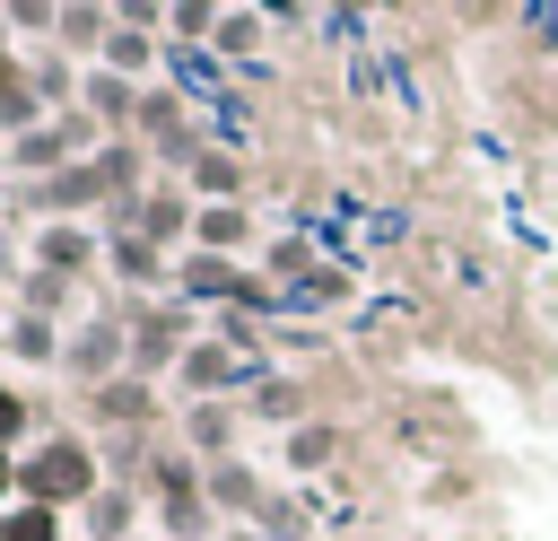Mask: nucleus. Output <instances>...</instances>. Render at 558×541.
<instances>
[{"instance_id":"nucleus-1","label":"nucleus","mask_w":558,"mask_h":541,"mask_svg":"<svg viewBox=\"0 0 558 541\" xmlns=\"http://www.w3.org/2000/svg\"><path fill=\"white\" fill-rule=\"evenodd\" d=\"M113 471H105V445L87 436V428H44L26 454H17V497L26 506H52V515H87V497L105 489Z\"/></svg>"},{"instance_id":"nucleus-2","label":"nucleus","mask_w":558,"mask_h":541,"mask_svg":"<svg viewBox=\"0 0 558 541\" xmlns=\"http://www.w3.org/2000/svg\"><path fill=\"white\" fill-rule=\"evenodd\" d=\"M131 375L148 384V375H174L183 358H192V340H201V305H183V297H131Z\"/></svg>"},{"instance_id":"nucleus-3","label":"nucleus","mask_w":558,"mask_h":541,"mask_svg":"<svg viewBox=\"0 0 558 541\" xmlns=\"http://www.w3.org/2000/svg\"><path fill=\"white\" fill-rule=\"evenodd\" d=\"M61 375H70L78 393L131 375V323H122V314H87V323L70 332V349H61Z\"/></svg>"},{"instance_id":"nucleus-4","label":"nucleus","mask_w":558,"mask_h":541,"mask_svg":"<svg viewBox=\"0 0 558 541\" xmlns=\"http://www.w3.org/2000/svg\"><path fill=\"white\" fill-rule=\"evenodd\" d=\"M157 61H166L157 9L122 0V26H113V44H105V61H96V70H113V79H131V87H157Z\"/></svg>"},{"instance_id":"nucleus-5","label":"nucleus","mask_w":558,"mask_h":541,"mask_svg":"<svg viewBox=\"0 0 558 541\" xmlns=\"http://www.w3.org/2000/svg\"><path fill=\"white\" fill-rule=\"evenodd\" d=\"M26 262H35V270H52V279H78V270H96V262H105V227L44 218V227L26 236Z\"/></svg>"},{"instance_id":"nucleus-6","label":"nucleus","mask_w":558,"mask_h":541,"mask_svg":"<svg viewBox=\"0 0 558 541\" xmlns=\"http://www.w3.org/2000/svg\"><path fill=\"white\" fill-rule=\"evenodd\" d=\"M105 270H113L131 297H174V262H166V244H148L140 227L105 236Z\"/></svg>"},{"instance_id":"nucleus-7","label":"nucleus","mask_w":558,"mask_h":541,"mask_svg":"<svg viewBox=\"0 0 558 541\" xmlns=\"http://www.w3.org/2000/svg\"><path fill=\"white\" fill-rule=\"evenodd\" d=\"M244 436V401H183V454L192 462H235Z\"/></svg>"},{"instance_id":"nucleus-8","label":"nucleus","mask_w":558,"mask_h":541,"mask_svg":"<svg viewBox=\"0 0 558 541\" xmlns=\"http://www.w3.org/2000/svg\"><path fill=\"white\" fill-rule=\"evenodd\" d=\"M87 175H96L105 209H131V201L148 192V148H140V140H105V148L87 157Z\"/></svg>"},{"instance_id":"nucleus-9","label":"nucleus","mask_w":558,"mask_h":541,"mask_svg":"<svg viewBox=\"0 0 558 541\" xmlns=\"http://www.w3.org/2000/svg\"><path fill=\"white\" fill-rule=\"evenodd\" d=\"M61 349H70V332H61L52 314L9 305V323H0V358H9V366H61Z\"/></svg>"},{"instance_id":"nucleus-10","label":"nucleus","mask_w":558,"mask_h":541,"mask_svg":"<svg viewBox=\"0 0 558 541\" xmlns=\"http://www.w3.org/2000/svg\"><path fill=\"white\" fill-rule=\"evenodd\" d=\"M201 471H209V506H218V515H235V524H262V506L279 497L244 454H235V462H201Z\"/></svg>"},{"instance_id":"nucleus-11","label":"nucleus","mask_w":558,"mask_h":541,"mask_svg":"<svg viewBox=\"0 0 558 541\" xmlns=\"http://www.w3.org/2000/svg\"><path fill=\"white\" fill-rule=\"evenodd\" d=\"M52 122V105H44V87H35V61L17 52V61H0V140H26V131H44Z\"/></svg>"},{"instance_id":"nucleus-12","label":"nucleus","mask_w":558,"mask_h":541,"mask_svg":"<svg viewBox=\"0 0 558 541\" xmlns=\"http://www.w3.org/2000/svg\"><path fill=\"white\" fill-rule=\"evenodd\" d=\"M148 419H157V393H148L140 375H113V384L87 393V436H96V428H131V436H140Z\"/></svg>"},{"instance_id":"nucleus-13","label":"nucleus","mask_w":558,"mask_h":541,"mask_svg":"<svg viewBox=\"0 0 558 541\" xmlns=\"http://www.w3.org/2000/svg\"><path fill=\"white\" fill-rule=\"evenodd\" d=\"M140 515H148V489H122V480H105V489L87 497L78 532H87V541H140Z\"/></svg>"},{"instance_id":"nucleus-14","label":"nucleus","mask_w":558,"mask_h":541,"mask_svg":"<svg viewBox=\"0 0 558 541\" xmlns=\"http://www.w3.org/2000/svg\"><path fill=\"white\" fill-rule=\"evenodd\" d=\"M140 96H148V87H131V79H113V70H87V79H78V113H96L113 140H131V122H140Z\"/></svg>"},{"instance_id":"nucleus-15","label":"nucleus","mask_w":558,"mask_h":541,"mask_svg":"<svg viewBox=\"0 0 558 541\" xmlns=\"http://www.w3.org/2000/svg\"><path fill=\"white\" fill-rule=\"evenodd\" d=\"M235 375H244V366H235V349H227L218 332H209V340H192V358L174 366V384H183L192 401H227V393H235Z\"/></svg>"},{"instance_id":"nucleus-16","label":"nucleus","mask_w":558,"mask_h":541,"mask_svg":"<svg viewBox=\"0 0 558 541\" xmlns=\"http://www.w3.org/2000/svg\"><path fill=\"white\" fill-rule=\"evenodd\" d=\"M244 244H253V218H244V201H201L192 253H209V262H235Z\"/></svg>"},{"instance_id":"nucleus-17","label":"nucleus","mask_w":558,"mask_h":541,"mask_svg":"<svg viewBox=\"0 0 558 541\" xmlns=\"http://www.w3.org/2000/svg\"><path fill=\"white\" fill-rule=\"evenodd\" d=\"M35 209H44V218H78V227H96V209H105V192H96V175H87V166H70V175H52V183H35Z\"/></svg>"},{"instance_id":"nucleus-18","label":"nucleus","mask_w":558,"mask_h":541,"mask_svg":"<svg viewBox=\"0 0 558 541\" xmlns=\"http://www.w3.org/2000/svg\"><path fill=\"white\" fill-rule=\"evenodd\" d=\"M183 192H192V201H244V157H235V148H201V157L183 166Z\"/></svg>"},{"instance_id":"nucleus-19","label":"nucleus","mask_w":558,"mask_h":541,"mask_svg":"<svg viewBox=\"0 0 558 541\" xmlns=\"http://www.w3.org/2000/svg\"><path fill=\"white\" fill-rule=\"evenodd\" d=\"M44 428H52V419H44V401H35L17 375H0V454H26Z\"/></svg>"},{"instance_id":"nucleus-20","label":"nucleus","mask_w":558,"mask_h":541,"mask_svg":"<svg viewBox=\"0 0 558 541\" xmlns=\"http://www.w3.org/2000/svg\"><path fill=\"white\" fill-rule=\"evenodd\" d=\"M331 454H340V428L305 419V428H288V445H279V471H288V480H314V471H331Z\"/></svg>"},{"instance_id":"nucleus-21","label":"nucleus","mask_w":558,"mask_h":541,"mask_svg":"<svg viewBox=\"0 0 558 541\" xmlns=\"http://www.w3.org/2000/svg\"><path fill=\"white\" fill-rule=\"evenodd\" d=\"M262 44H270V17H262V9H218V35H209L218 61H253Z\"/></svg>"},{"instance_id":"nucleus-22","label":"nucleus","mask_w":558,"mask_h":541,"mask_svg":"<svg viewBox=\"0 0 558 541\" xmlns=\"http://www.w3.org/2000/svg\"><path fill=\"white\" fill-rule=\"evenodd\" d=\"M0 541H70V515H52V506H26V497H17V506L0 515Z\"/></svg>"},{"instance_id":"nucleus-23","label":"nucleus","mask_w":558,"mask_h":541,"mask_svg":"<svg viewBox=\"0 0 558 541\" xmlns=\"http://www.w3.org/2000/svg\"><path fill=\"white\" fill-rule=\"evenodd\" d=\"M244 410H253V419H279V428H305V401H296V384H288V375H262Z\"/></svg>"},{"instance_id":"nucleus-24","label":"nucleus","mask_w":558,"mask_h":541,"mask_svg":"<svg viewBox=\"0 0 558 541\" xmlns=\"http://www.w3.org/2000/svg\"><path fill=\"white\" fill-rule=\"evenodd\" d=\"M157 35L201 44V35H218V9H209V0H174V9H157Z\"/></svg>"},{"instance_id":"nucleus-25","label":"nucleus","mask_w":558,"mask_h":541,"mask_svg":"<svg viewBox=\"0 0 558 541\" xmlns=\"http://www.w3.org/2000/svg\"><path fill=\"white\" fill-rule=\"evenodd\" d=\"M17 305L61 323V314H70V279H52V270H35V262H26V279H17Z\"/></svg>"},{"instance_id":"nucleus-26","label":"nucleus","mask_w":558,"mask_h":541,"mask_svg":"<svg viewBox=\"0 0 558 541\" xmlns=\"http://www.w3.org/2000/svg\"><path fill=\"white\" fill-rule=\"evenodd\" d=\"M253 532H262V541H305V532H314V515H305V497H270Z\"/></svg>"},{"instance_id":"nucleus-27","label":"nucleus","mask_w":558,"mask_h":541,"mask_svg":"<svg viewBox=\"0 0 558 541\" xmlns=\"http://www.w3.org/2000/svg\"><path fill=\"white\" fill-rule=\"evenodd\" d=\"M9 26H17V35H61V9H52V0H17Z\"/></svg>"},{"instance_id":"nucleus-28","label":"nucleus","mask_w":558,"mask_h":541,"mask_svg":"<svg viewBox=\"0 0 558 541\" xmlns=\"http://www.w3.org/2000/svg\"><path fill=\"white\" fill-rule=\"evenodd\" d=\"M305 270H314V244H305V236L270 244V279H305Z\"/></svg>"},{"instance_id":"nucleus-29","label":"nucleus","mask_w":558,"mask_h":541,"mask_svg":"<svg viewBox=\"0 0 558 541\" xmlns=\"http://www.w3.org/2000/svg\"><path fill=\"white\" fill-rule=\"evenodd\" d=\"M17 506V454H0V515Z\"/></svg>"},{"instance_id":"nucleus-30","label":"nucleus","mask_w":558,"mask_h":541,"mask_svg":"<svg viewBox=\"0 0 558 541\" xmlns=\"http://www.w3.org/2000/svg\"><path fill=\"white\" fill-rule=\"evenodd\" d=\"M0 61H17V26H9V9H0Z\"/></svg>"},{"instance_id":"nucleus-31","label":"nucleus","mask_w":558,"mask_h":541,"mask_svg":"<svg viewBox=\"0 0 558 541\" xmlns=\"http://www.w3.org/2000/svg\"><path fill=\"white\" fill-rule=\"evenodd\" d=\"M218 541H262V532H253V524H227V532H218Z\"/></svg>"},{"instance_id":"nucleus-32","label":"nucleus","mask_w":558,"mask_h":541,"mask_svg":"<svg viewBox=\"0 0 558 541\" xmlns=\"http://www.w3.org/2000/svg\"><path fill=\"white\" fill-rule=\"evenodd\" d=\"M0 323H9V297H0Z\"/></svg>"},{"instance_id":"nucleus-33","label":"nucleus","mask_w":558,"mask_h":541,"mask_svg":"<svg viewBox=\"0 0 558 541\" xmlns=\"http://www.w3.org/2000/svg\"><path fill=\"white\" fill-rule=\"evenodd\" d=\"M0 201H9V183H0Z\"/></svg>"},{"instance_id":"nucleus-34","label":"nucleus","mask_w":558,"mask_h":541,"mask_svg":"<svg viewBox=\"0 0 558 541\" xmlns=\"http://www.w3.org/2000/svg\"><path fill=\"white\" fill-rule=\"evenodd\" d=\"M140 541H148V532H140Z\"/></svg>"}]
</instances>
